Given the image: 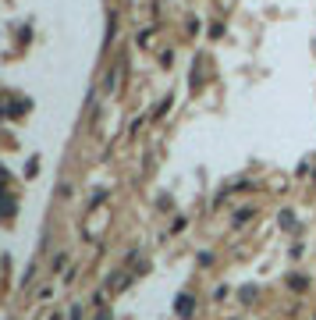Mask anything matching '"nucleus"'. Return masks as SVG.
<instances>
[{"instance_id": "1", "label": "nucleus", "mask_w": 316, "mask_h": 320, "mask_svg": "<svg viewBox=\"0 0 316 320\" xmlns=\"http://www.w3.org/2000/svg\"><path fill=\"white\" fill-rule=\"evenodd\" d=\"M178 313H192V299H182V302H178Z\"/></svg>"}]
</instances>
